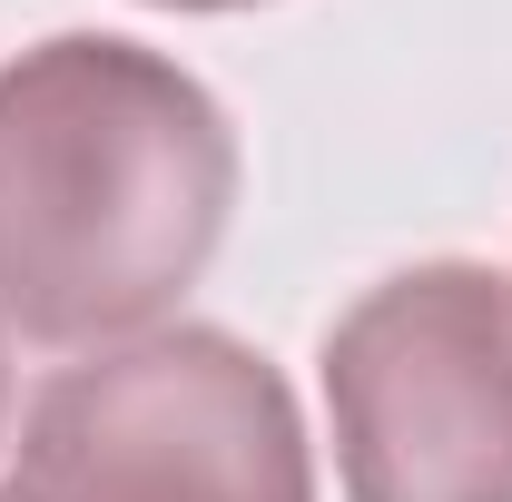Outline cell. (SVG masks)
<instances>
[{
	"mask_svg": "<svg viewBox=\"0 0 512 502\" xmlns=\"http://www.w3.org/2000/svg\"><path fill=\"white\" fill-rule=\"evenodd\" d=\"M237 207V128L207 79L109 30L0 69V325L128 345L207 276Z\"/></svg>",
	"mask_w": 512,
	"mask_h": 502,
	"instance_id": "obj_1",
	"label": "cell"
},
{
	"mask_svg": "<svg viewBox=\"0 0 512 502\" xmlns=\"http://www.w3.org/2000/svg\"><path fill=\"white\" fill-rule=\"evenodd\" d=\"M20 502H316L286 375L227 325L99 345L30 394Z\"/></svg>",
	"mask_w": 512,
	"mask_h": 502,
	"instance_id": "obj_2",
	"label": "cell"
},
{
	"mask_svg": "<svg viewBox=\"0 0 512 502\" xmlns=\"http://www.w3.org/2000/svg\"><path fill=\"white\" fill-rule=\"evenodd\" d=\"M345 502H512V276L434 256L325 325Z\"/></svg>",
	"mask_w": 512,
	"mask_h": 502,
	"instance_id": "obj_3",
	"label": "cell"
},
{
	"mask_svg": "<svg viewBox=\"0 0 512 502\" xmlns=\"http://www.w3.org/2000/svg\"><path fill=\"white\" fill-rule=\"evenodd\" d=\"M148 10H256V0H148Z\"/></svg>",
	"mask_w": 512,
	"mask_h": 502,
	"instance_id": "obj_4",
	"label": "cell"
},
{
	"mask_svg": "<svg viewBox=\"0 0 512 502\" xmlns=\"http://www.w3.org/2000/svg\"><path fill=\"white\" fill-rule=\"evenodd\" d=\"M0 424H10V355H0Z\"/></svg>",
	"mask_w": 512,
	"mask_h": 502,
	"instance_id": "obj_5",
	"label": "cell"
},
{
	"mask_svg": "<svg viewBox=\"0 0 512 502\" xmlns=\"http://www.w3.org/2000/svg\"><path fill=\"white\" fill-rule=\"evenodd\" d=\"M0 502H20V493H0Z\"/></svg>",
	"mask_w": 512,
	"mask_h": 502,
	"instance_id": "obj_6",
	"label": "cell"
}]
</instances>
